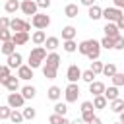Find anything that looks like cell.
I'll return each mask as SVG.
<instances>
[{"instance_id": "ee69618b", "label": "cell", "mask_w": 124, "mask_h": 124, "mask_svg": "<svg viewBox=\"0 0 124 124\" xmlns=\"http://www.w3.org/2000/svg\"><path fill=\"white\" fill-rule=\"evenodd\" d=\"M8 76H10V68L8 66H0V79H4Z\"/></svg>"}, {"instance_id": "816d5d0a", "label": "cell", "mask_w": 124, "mask_h": 124, "mask_svg": "<svg viewBox=\"0 0 124 124\" xmlns=\"http://www.w3.org/2000/svg\"><path fill=\"white\" fill-rule=\"evenodd\" d=\"M70 124H85V122H83L81 118H76V120H74V122H70Z\"/></svg>"}, {"instance_id": "9a60e30c", "label": "cell", "mask_w": 124, "mask_h": 124, "mask_svg": "<svg viewBox=\"0 0 124 124\" xmlns=\"http://www.w3.org/2000/svg\"><path fill=\"white\" fill-rule=\"evenodd\" d=\"M17 78H19V79H31V78H33V68L21 64V66L17 68Z\"/></svg>"}, {"instance_id": "f6af8a7d", "label": "cell", "mask_w": 124, "mask_h": 124, "mask_svg": "<svg viewBox=\"0 0 124 124\" xmlns=\"http://www.w3.org/2000/svg\"><path fill=\"white\" fill-rule=\"evenodd\" d=\"M114 25L118 27V31H122V29H124V14H122V16H120V17L114 21Z\"/></svg>"}, {"instance_id": "ba28073f", "label": "cell", "mask_w": 124, "mask_h": 124, "mask_svg": "<svg viewBox=\"0 0 124 124\" xmlns=\"http://www.w3.org/2000/svg\"><path fill=\"white\" fill-rule=\"evenodd\" d=\"M66 78H68L70 83H78V79L81 78V70H79V66H78V64L68 66V70H66Z\"/></svg>"}, {"instance_id": "8992f818", "label": "cell", "mask_w": 124, "mask_h": 124, "mask_svg": "<svg viewBox=\"0 0 124 124\" xmlns=\"http://www.w3.org/2000/svg\"><path fill=\"white\" fill-rule=\"evenodd\" d=\"M64 97H66V103H76L78 97H79V85L78 83H68V87L64 91Z\"/></svg>"}, {"instance_id": "83f0119b", "label": "cell", "mask_w": 124, "mask_h": 124, "mask_svg": "<svg viewBox=\"0 0 124 124\" xmlns=\"http://www.w3.org/2000/svg\"><path fill=\"white\" fill-rule=\"evenodd\" d=\"M4 10H6L8 14H16V12L19 10V2H17V0H8L6 6H4Z\"/></svg>"}, {"instance_id": "ac0fdd59", "label": "cell", "mask_w": 124, "mask_h": 124, "mask_svg": "<svg viewBox=\"0 0 124 124\" xmlns=\"http://www.w3.org/2000/svg\"><path fill=\"white\" fill-rule=\"evenodd\" d=\"M110 110L116 112V114H120V112L124 110V99H120V97L112 99V101H110Z\"/></svg>"}, {"instance_id": "30bf717a", "label": "cell", "mask_w": 124, "mask_h": 124, "mask_svg": "<svg viewBox=\"0 0 124 124\" xmlns=\"http://www.w3.org/2000/svg\"><path fill=\"white\" fill-rule=\"evenodd\" d=\"M120 16H122V10H118V8H105L101 12V17H105L107 21H116Z\"/></svg>"}, {"instance_id": "7bdbcfd3", "label": "cell", "mask_w": 124, "mask_h": 124, "mask_svg": "<svg viewBox=\"0 0 124 124\" xmlns=\"http://www.w3.org/2000/svg\"><path fill=\"white\" fill-rule=\"evenodd\" d=\"M8 27H10V19L6 16H2L0 17V29H8Z\"/></svg>"}, {"instance_id": "4fadbf2b", "label": "cell", "mask_w": 124, "mask_h": 124, "mask_svg": "<svg viewBox=\"0 0 124 124\" xmlns=\"http://www.w3.org/2000/svg\"><path fill=\"white\" fill-rule=\"evenodd\" d=\"M21 60H23V56L19 54V52H12V54H8V68H19L21 66Z\"/></svg>"}, {"instance_id": "f907efd6", "label": "cell", "mask_w": 124, "mask_h": 124, "mask_svg": "<svg viewBox=\"0 0 124 124\" xmlns=\"http://www.w3.org/2000/svg\"><path fill=\"white\" fill-rule=\"evenodd\" d=\"M81 4L89 8V6H93V4H95V0H81Z\"/></svg>"}, {"instance_id": "d590c367", "label": "cell", "mask_w": 124, "mask_h": 124, "mask_svg": "<svg viewBox=\"0 0 124 124\" xmlns=\"http://www.w3.org/2000/svg\"><path fill=\"white\" fill-rule=\"evenodd\" d=\"M21 114H23V120H33L37 112H35V108L27 107V108H23V112H21Z\"/></svg>"}, {"instance_id": "bcb514c9", "label": "cell", "mask_w": 124, "mask_h": 124, "mask_svg": "<svg viewBox=\"0 0 124 124\" xmlns=\"http://www.w3.org/2000/svg\"><path fill=\"white\" fill-rule=\"evenodd\" d=\"M37 8H48L50 6V0H35Z\"/></svg>"}, {"instance_id": "1f68e13d", "label": "cell", "mask_w": 124, "mask_h": 124, "mask_svg": "<svg viewBox=\"0 0 124 124\" xmlns=\"http://www.w3.org/2000/svg\"><path fill=\"white\" fill-rule=\"evenodd\" d=\"M62 46H64V50H66V52H76V50H78V45H76V41H74V39L64 41V45H62Z\"/></svg>"}, {"instance_id": "2e32d148", "label": "cell", "mask_w": 124, "mask_h": 124, "mask_svg": "<svg viewBox=\"0 0 124 124\" xmlns=\"http://www.w3.org/2000/svg\"><path fill=\"white\" fill-rule=\"evenodd\" d=\"M103 91H105V83L103 81H91L89 83V93H93V97L95 95H103Z\"/></svg>"}, {"instance_id": "6da1fadb", "label": "cell", "mask_w": 124, "mask_h": 124, "mask_svg": "<svg viewBox=\"0 0 124 124\" xmlns=\"http://www.w3.org/2000/svg\"><path fill=\"white\" fill-rule=\"evenodd\" d=\"M78 50H79L83 56H87L89 60H99L101 45H99V41H95V39H87V41H81V43L78 45Z\"/></svg>"}, {"instance_id": "44dd1931", "label": "cell", "mask_w": 124, "mask_h": 124, "mask_svg": "<svg viewBox=\"0 0 124 124\" xmlns=\"http://www.w3.org/2000/svg\"><path fill=\"white\" fill-rule=\"evenodd\" d=\"M46 95H48V99H50V101H58V99H60V95H62V89H60L58 85H52V87H48Z\"/></svg>"}, {"instance_id": "d6a6232c", "label": "cell", "mask_w": 124, "mask_h": 124, "mask_svg": "<svg viewBox=\"0 0 124 124\" xmlns=\"http://www.w3.org/2000/svg\"><path fill=\"white\" fill-rule=\"evenodd\" d=\"M66 112H68V105H66V103H56V105H54V114L64 116Z\"/></svg>"}, {"instance_id": "52a82bcc", "label": "cell", "mask_w": 124, "mask_h": 124, "mask_svg": "<svg viewBox=\"0 0 124 124\" xmlns=\"http://www.w3.org/2000/svg\"><path fill=\"white\" fill-rule=\"evenodd\" d=\"M23 103H25V99L21 97V93L12 91V93L8 95V107H10V108H21Z\"/></svg>"}, {"instance_id": "f5cc1de1", "label": "cell", "mask_w": 124, "mask_h": 124, "mask_svg": "<svg viewBox=\"0 0 124 124\" xmlns=\"http://www.w3.org/2000/svg\"><path fill=\"white\" fill-rule=\"evenodd\" d=\"M114 124H122V122H114Z\"/></svg>"}, {"instance_id": "484cf974", "label": "cell", "mask_w": 124, "mask_h": 124, "mask_svg": "<svg viewBox=\"0 0 124 124\" xmlns=\"http://www.w3.org/2000/svg\"><path fill=\"white\" fill-rule=\"evenodd\" d=\"M0 50H2V54H6V56H8V54L16 52V45H14V43H12V39H10V41L2 43V48H0Z\"/></svg>"}, {"instance_id": "8d00e7d4", "label": "cell", "mask_w": 124, "mask_h": 124, "mask_svg": "<svg viewBox=\"0 0 124 124\" xmlns=\"http://www.w3.org/2000/svg\"><path fill=\"white\" fill-rule=\"evenodd\" d=\"M79 79H83V81H87V83H91L93 79H95V74L91 72V70H85V72H81V78Z\"/></svg>"}, {"instance_id": "d6986e66", "label": "cell", "mask_w": 124, "mask_h": 124, "mask_svg": "<svg viewBox=\"0 0 124 124\" xmlns=\"http://www.w3.org/2000/svg\"><path fill=\"white\" fill-rule=\"evenodd\" d=\"M78 14H79L78 4H68V6L64 8V16H66V17H78Z\"/></svg>"}, {"instance_id": "5bb4252c", "label": "cell", "mask_w": 124, "mask_h": 124, "mask_svg": "<svg viewBox=\"0 0 124 124\" xmlns=\"http://www.w3.org/2000/svg\"><path fill=\"white\" fill-rule=\"evenodd\" d=\"M105 37H116V35H120V31H118V27L114 25V21H107V25H105Z\"/></svg>"}, {"instance_id": "c3c4849f", "label": "cell", "mask_w": 124, "mask_h": 124, "mask_svg": "<svg viewBox=\"0 0 124 124\" xmlns=\"http://www.w3.org/2000/svg\"><path fill=\"white\" fill-rule=\"evenodd\" d=\"M114 8L122 10V8H124V0H114Z\"/></svg>"}, {"instance_id": "7c38bea8", "label": "cell", "mask_w": 124, "mask_h": 124, "mask_svg": "<svg viewBox=\"0 0 124 124\" xmlns=\"http://www.w3.org/2000/svg\"><path fill=\"white\" fill-rule=\"evenodd\" d=\"M29 41V33L27 31H16L12 33V43L14 45H25Z\"/></svg>"}, {"instance_id": "7dc6e473", "label": "cell", "mask_w": 124, "mask_h": 124, "mask_svg": "<svg viewBox=\"0 0 124 124\" xmlns=\"http://www.w3.org/2000/svg\"><path fill=\"white\" fill-rule=\"evenodd\" d=\"M83 110H93L91 101H83V103H81V112H83Z\"/></svg>"}, {"instance_id": "836d02e7", "label": "cell", "mask_w": 124, "mask_h": 124, "mask_svg": "<svg viewBox=\"0 0 124 124\" xmlns=\"http://www.w3.org/2000/svg\"><path fill=\"white\" fill-rule=\"evenodd\" d=\"M99 45H101L103 48H112V46H114V39H112V37H103V39L99 41Z\"/></svg>"}, {"instance_id": "681fc988", "label": "cell", "mask_w": 124, "mask_h": 124, "mask_svg": "<svg viewBox=\"0 0 124 124\" xmlns=\"http://www.w3.org/2000/svg\"><path fill=\"white\" fill-rule=\"evenodd\" d=\"M87 124H103V122H101V118H99V116H93V118H91Z\"/></svg>"}, {"instance_id": "e0dca14e", "label": "cell", "mask_w": 124, "mask_h": 124, "mask_svg": "<svg viewBox=\"0 0 124 124\" xmlns=\"http://www.w3.org/2000/svg\"><path fill=\"white\" fill-rule=\"evenodd\" d=\"M78 35V29L74 27V25H66V27H62V39L64 41H70V39H74Z\"/></svg>"}, {"instance_id": "e575fe53", "label": "cell", "mask_w": 124, "mask_h": 124, "mask_svg": "<svg viewBox=\"0 0 124 124\" xmlns=\"http://www.w3.org/2000/svg\"><path fill=\"white\" fill-rule=\"evenodd\" d=\"M95 76L97 74H101V70H103V62H99V60H91V68H89Z\"/></svg>"}, {"instance_id": "603a6c76", "label": "cell", "mask_w": 124, "mask_h": 124, "mask_svg": "<svg viewBox=\"0 0 124 124\" xmlns=\"http://www.w3.org/2000/svg\"><path fill=\"white\" fill-rule=\"evenodd\" d=\"M43 45H45L48 50H56V48H58V45H60V41H58V37H46Z\"/></svg>"}, {"instance_id": "ffe728a7", "label": "cell", "mask_w": 124, "mask_h": 124, "mask_svg": "<svg viewBox=\"0 0 124 124\" xmlns=\"http://www.w3.org/2000/svg\"><path fill=\"white\" fill-rule=\"evenodd\" d=\"M101 12H103V8L101 6H97V4H93V6H89V17L93 19V21H97V19H101Z\"/></svg>"}, {"instance_id": "277c9868", "label": "cell", "mask_w": 124, "mask_h": 124, "mask_svg": "<svg viewBox=\"0 0 124 124\" xmlns=\"http://www.w3.org/2000/svg\"><path fill=\"white\" fill-rule=\"evenodd\" d=\"M31 25H33V27H37V29H46V27L50 25V17H48L46 14L37 12V14H33V16H31Z\"/></svg>"}, {"instance_id": "4dcf8cb0", "label": "cell", "mask_w": 124, "mask_h": 124, "mask_svg": "<svg viewBox=\"0 0 124 124\" xmlns=\"http://www.w3.org/2000/svg\"><path fill=\"white\" fill-rule=\"evenodd\" d=\"M8 118H10L14 124H21V122H23V114H21V112H17L16 108H12V112H10V116H8Z\"/></svg>"}, {"instance_id": "3957f363", "label": "cell", "mask_w": 124, "mask_h": 124, "mask_svg": "<svg viewBox=\"0 0 124 124\" xmlns=\"http://www.w3.org/2000/svg\"><path fill=\"white\" fill-rule=\"evenodd\" d=\"M46 58V48L45 46H35L31 52H29V62H27V66L29 68H39L41 64H43V60Z\"/></svg>"}, {"instance_id": "5b68a950", "label": "cell", "mask_w": 124, "mask_h": 124, "mask_svg": "<svg viewBox=\"0 0 124 124\" xmlns=\"http://www.w3.org/2000/svg\"><path fill=\"white\" fill-rule=\"evenodd\" d=\"M12 33H16V31H27L29 33V29H31V23L29 21H23V19H17V17H14V19H10V27H8Z\"/></svg>"}, {"instance_id": "f546056e", "label": "cell", "mask_w": 124, "mask_h": 124, "mask_svg": "<svg viewBox=\"0 0 124 124\" xmlns=\"http://www.w3.org/2000/svg\"><path fill=\"white\" fill-rule=\"evenodd\" d=\"M48 122H50V124H70V120H68L66 116H60V114H50Z\"/></svg>"}, {"instance_id": "b9f144b4", "label": "cell", "mask_w": 124, "mask_h": 124, "mask_svg": "<svg viewBox=\"0 0 124 124\" xmlns=\"http://www.w3.org/2000/svg\"><path fill=\"white\" fill-rule=\"evenodd\" d=\"M93 116H95V114H93V110H83V112H81V120H83L85 124H87Z\"/></svg>"}, {"instance_id": "74e56055", "label": "cell", "mask_w": 124, "mask_h": 124, "mask_svg": "<svg viewBox=\"0 0 124 124\" xmlns=\"http://www.w3.org/2000/svg\"><path fill=\"white\" fill-rule=\"evenodd\" d=\"M112 83H114L116 87H120V85H124V74H120V72H116V74L112 76Z\"/></svg>"}, {"instance_id": "7402d4cb", "label": "cell", "mask_w": 124, "mask_h": 124, "mask_svg": "<svg viewBox=\"0 0 124 124\" xmlns=\"http://www.w3.org/2000/svg\"><path fill=\"white\" fill-rule=\"evenodd\" d=\"M103 97L107 99V101H112V99H116L118 97V87L116 85H112V87H105V91H103Z\"/></svg>"}, {"instance_id": "8fae6325", "label": "cell", "mask_w": 124, "mask_h": 124, "mask_svg": "<svg viewBox=\"0 0 124 124\" xmlns=\"http://www.w3.org/2000/svg\"><path fill=\"white\" fill-rule=\"evenodd\" d=\"M19 10L25 14V16H33V14H37V4H35V0H23L21 4H19Z\"/></svg>"}, {"instance_id": "d4e9b609", "label": "cell", "mask_w": 124, "mask_h": 124, "mask_svg": "<svg viewBox=\"0 0 124 124\" xmlns=\"http://www.w3.org/2000/svg\"><path fill=\"white\" fill-rule=\"evenodd\" d=\"M107 103H108V101H107L103 95H95L91 105H93V108H105V107H107Z\"/></svg>"}, {"instance_id": "7a4b0ae2", "label": "cell", "mask_w": 124, "mask_h": 124, "mask_svg": "<svg viewBox=\"0 0 124 124\" xmlns=\"http://www.w3.org/2000/svg\"><path fill=\"white\" fill-rule=\"evenodd\" d=\"M45 66H43V76L46 79H54L56 74H58V66H60V56L52 50L50 54H46V58L43 60Z\"/></svg>"}, {"instance_id": "9c48e42d", "label": "cell", "mask_w": 124, "mask_h": 124, "mask_svg": "<svg viewBox=\"0 0 124 124\" xmlns=\"http://www.w3.org/2000/svg\"><path fill=\"white\" fill-rule=\"evenodd\" d=\"M0 83L8 89V91H17L19 89V78H16V76H8V78H4V79H0Z\"/></svg>"}, {"instance_id": "f1b7e54d", "label": "cell", "mask_w": 124, "mask_h": 124, "mask_svg": "<svg viewBox=\"0 0 124 124\" xmlns=\"http://www.w3.org/2000/svg\"><path fill=\"white\" fill-rule=\"evenodd\" d=\"M101 74H105L107 78H112V76L116 74V66H114V64H103V70H101Z\"/></svg>"}, {"instance_id": "4316f807", "label": "cell", "mask_w": 124, "mask_h": 124, "mask_svg": "<svg viewBox=\"0 0 124 124\" xmlns=\"http://www.w3.org/2000/svg\"><path fill=\"white\" fill-rule=\"evenodd\" d=\"M35 93H37V89H35L33 85H25V87L21 89V97H23V99H33Z\"/></svg>"}, {"instance_id": "ab89813d", "label": "cell", "mask_w": 124, "mask_h": 124, "mask_svg": "<svg viewBox=\"0 0 124 124\" xmlns=\"http://www.w3.org/2000/svg\"><path fill=\"white\" fill-rule=\"evenodd\" d=\"M10 39H12V31H10V29H0V41L6 43V41H10Z\"/></svg>"}, {"instance_id": "60d3db41", "label": "cell", "mask_w": 124, "mask_h": 124, "mask_svg": "<svg viewBox=\"0 0 124 124\" xmlns=\"http://www.w3.org/2000/svg\"><path fill=\"white\" fill-rule=\"evenodd\" d=\"M10 112H12V108L6 105V107H0V120H6L8 116H10Z\"/></svg>"}, {"instance_id": "cb8c5ba5", "label": "cell", "mask_w": 124, "mask_h": 124, "mask_svg": "<svg viewBox=\"0 0 124 124\" xmlns=\"http://www.w3.org/2000/svg\"><path fill=\"white\" fill-rule=\"evenodd\" d=\"M45 39H46V35H45V31H43V29H39V31H35V33L31 35V41H33L35 45H43V43H45Z\"/></svg>"}, {"instance_id": "f35d334b", "label": "cell", "mask_w": 124, "mask_h": 124, "mask_svg": "<svg viewBox=\"0 0 124 124\" xmlns=\"http://www.w3.org/2000/svg\"><path fill=\"white\" fill-rule=\"evenodd\" d=\"M112 48H116V50H122L124 48V37L122 35H116L114 37V46Z\"/></svg>"}]
</instances>
